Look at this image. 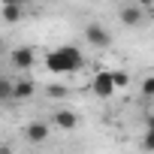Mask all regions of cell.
Instances as JSON below:
<instances>
[{
    "label": "cell",
    "mask_w": 154,
    "mask_h": 154,
    "mask_svg": "<svg viewBox=\"0 0 154 154\" xmlns=\"http://www.w3.org/2000/svg\"><path fill=\"white\" fill-rule=\"evenodd\" d=\"M45 66H48V72H75L85 66V54L75 45H60L45 54Z\"/></svg>",
    "instance_id": "1"
},
{
    "label": "cell",
    "mask_w": 154,
    "mask_h": 154,
    "mask_svg": "<svg viewBox=\"0 0 154 154\" xmlns=\"http://www.w3.org/2000/svg\"><path fill=\"white\" fill-rule=\"evenodd\" d=\"M151 6L148 3H127V6H121V24H127V27H139L142 21H145V12H148Z\"/></svg>",
    "instance_id": "2"
},
{
    "label": "cell",
    "mask_w": 154,
    "mask_h": 154,
    "mask_svg": "<svg viewBox=\"0 0 154 154\" xmlns=\"http://www.w3.org/2000/svg\"><path fill=\"white\" fill-rule=\"evenodd\" d=\"M9 63H12L18 72H27V69H33L36 54H33V48H30V45H18V48H12V51H9Z\"/></svg>",
    "instance_id": "3"
},
{
    "label": "cell",
    "mask_w": 154,
    "mask_h": 154,
    "mask_svg": "<svg viewBox=\"0 0 154 154\" xmlns=\"http://www.w3.org/2000/svg\"><path fill=\"white\" fill-rule=\"evenodd\" d=\"M91 91L97 94V97H115V85H112V72L109 69H100L97 75H94V82H91Z\"/></svg>",
    "instance_id": "4"
},
{
    "label": "cell",
    "mask_w": 154,
    "mask_h": 154,
    "mask_svg": "<svg viewBox=\"0 0 154 154\" xmlns=\"http://www.w3.org/2000/svg\"><path fill=\"white\" fill-rule=\"evenodd\" d=\"M85 39H88L91 45H97V48H109V45H112V33H109L103 24H88V27H85Z\"/></svg>",
    "instance_id": "5"
},
{
    "label": "cell",
    "mask_w": 154,
    "mask_h": 154,
    "mask_svg": "<svg viewBox=\"0 0 154 154\" xmlns=\"http://www.w3.org/2000/svg\"><path fill=\"white\" fill-rule=\"evenodd\" d=\"M51 121H54L60 130H75V127H79V115H75L72 109H57V112L51 115Z\"/></svg>",
    "instance_id": "6"
},
{
    "label": "cell",
    "mask_w": 154,
    "mask_h": 154,
    "mask_svg": "<svg viewBox=\"0 0 154 154\" xmlns=\"http://www.w3.org/2000/svg\"><path fill=\"white\" fill-rule=\"evenodd\" d=\"M24 136H27L33 145H42V142L48 139V124H45V121H30L27 130H24Z\"/></svg>",
    "instance_id": "7"
},
{
    "label": "cell",
    "mask_w": 154,
    "mask_h": 154,
    "mask_svg": "<svg viewBox=\"0 0 154 154\" xmlns=\"http://www.w3.org/2000/svg\"><path fill=\"white\" fill-rule=\"evenodd\" d=\"M36 91V85L30 79H21V82H12V100H30Z\"/></svg>",
    "instance_id": "8"
},
{
    "label": "cell",
    "mask_w": 154,
    "mask_h": 154,
    "mask_svg": "<svg viewBox=\"0 0 154 154\" xmlns=\"http://www.w3.org/2000/svg\"><path fill=\"white\" fill-rule=\"evenodd\" d=\"M21 12H24V9H21L18 3H6V6H0V18H3L6 24H15V21L21 18Z\"/></svg>",
    "instance_id": "9"
},
{
    "label": "cell",
    "mask_w": 154,
    "mask_h": 154,
    "mask_svg": "<svg viewBox=\"0 0 154 154\" xmlns=\"http://www.w3.org/2000/svg\"><path fill=\"white\" fill-rule=\"evenodd\" d=\"M109 72H112V85H115V91L130 88V72H124V69H109Z\"/></svg>",
    "instance_id": "10"
},
{
    "label": "cell",
    "mask_w": 154,
    "mask_h": 154,
    "mask_svg": "<svg viewBox=\"0 0 154 154\" xmlns=\"http://www.w3.org/2000/svg\"><path fill=\"white\" fill-rule=\"evenodd\" d=\"M9 100H12V79L0 75V103H9Z\"/></svg>",
    "instance_id": "11"
},
{
    "label": "cell",
    "mask_w": 154,
    "mask_h": 154,
    "mask_svg": "<svg viewBox=\"0 0 154 154\" xmlns=\"http://www.w3.org/2000/svg\"><path fill=\"white\" fill-rule=\"evenodd\" d=\"M151 94H154V79L145 75V79H142V100H151Z\"/></svg>",
    "instance_id": "12"
},
{
    "label": "cell",
    "mask_w": 154,
    "mask_h": 154,
    "mask_svg": "<svg viewBox=\"0 0 154 154\" xmlns=\"http://www.w3.org/2000/svg\"><path fill=\"white\" fill-rule=\"evenodd\" d=\"M45 91H48V97H66V88L63 85H48Z\"/></svg>",
    "instance_id": "13"
},
{
    "label": "cell",
    "mask_w": 154,
    "mask_h": 154,
    "mask_svg": "<svg viewBox=\"0 0 154 154\" xmlns=\"http://www.w3.org/2000/svg\"><path fill=\"white\" fill-rule=\"evenodd\" d=\"M142 148H145V151H151V148H154V136H151V127H148V130H145V136H142Z\"/></svg>",
    "instance_id": "14"
},
{
    "label": "cell",
    "mask_w": 154,
    "mask_h": 154,
    "mask_svg": "<svg viewBox=\"0 0 154 154\" xmlns=\"http://www.w3.org/2000/svg\"><path fill=\"white\" fill-rule=\"evenodd\" d=\"M0 154H15V151H12L9 145H0Z\"/></svg>",
    "instance_id": "15"
},
{
    "label": "cell",
    "mask_w": 154,
    "mask_h": 154,
    "mask_svg": "<svg viewBox=\"0 0 154 154\" xmlns=\"http://www.w3.org/2000/svg\"><path fill=\"white\" fill-rule=\"evenodd\" d=\"M0 57H3V39H0Z\"/></svg>",
    "instance_id": "16"
}]
</instances>
